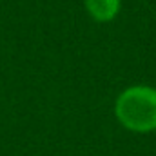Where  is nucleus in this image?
Here are the masks:
<instances>
[{"label": "nucleus", "instance_id": "obj_1", "mask_svg": "<svg viewBox=\"0 0 156 156\" xmlns=\"http://www.w3.org/2000/svg\"><path fill=\"white\" fill-rule=\"evenodd\" d=\"M118 122L134 133H151L156 129V89L149 85H133L125 89L115 105Z\"/></svg>", "mask_w": 156, "mask_h": 156}, {"label": "nucleus", "instance_id": "obj_2", "mask_svg": "<svg viewBox=\"0 0 156 156\" xmlns=\"http://www.w3.org/2000/svg\"><path fill=\"white\" fill-rule=\"evenodd\" d=\"M89 15L96 22H109L120 11V0H83Z\"/></svg>", "mask_w": 156, "mask_h": 156}]
</instances>
